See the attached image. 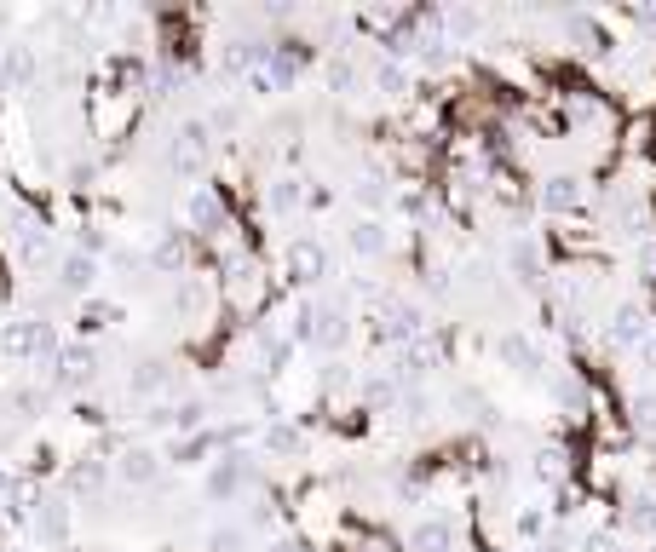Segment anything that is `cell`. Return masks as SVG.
<instances>
[{"label":"cell","instance_id":"1","mask_svg":"<svg viewBox=\"0 0 656 552\" xmlns=\"http://www.w3.org/2000/svg\"><path fill=\"white\" fill-rule=\"evenodd\" d=\"M645 328H651L645 311H639V305H622V311H616V328H610V340L616 345H639L645 340Z\"/></svg>","mask_w":656,"mask_h":552},{"label":"cell","instance_id":"2","mask_svg":"<svg viewBox=\"0 0 656 552\" xmlns=\"http://www.w3.org/2000/svg\"><path fill=\"white\" fill-rule=\"evenodd\" d=\"M547 202H553V207H570V202H576V184H570V179H553Z\"/></svg>","mask_w":656,"mask_h":552},{"label":"cell","instance_id":"3","mask_svg":"<svg viewBox=\"0 0 656 552\" xmlns=\"http://www.w3.org/2000/svg\"><path fill=\"white\" fill-rule=\"evenodd\" d=\"M633 409H639V426H645V432H656V397H639Z\"/></svg>","mask_w":656,"mask_h":552},{"label":"cell","instance_id":"4","mask_svg":"<svg viewBox=\"0 0 656 552\" xmlns=\"http://www.w3.org/2000/svg\"><path fill=\"white\" fill-rule=\"evenodd\" d=\"M651 271H656V242H651Z\"/></svg>","mask_w":656,"mask_h":552}]
</instances>
